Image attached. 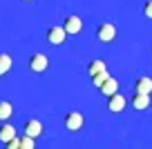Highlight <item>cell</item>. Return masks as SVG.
<instances>
[{
    "mask_svg": "<svg viewBox=\"0 0 152 149\" xmlns=\"http://www.w3.org/2000/svg\"><path fill=\"white\" fill-rule=\"evenodd\" d=\"M125 105H128V98L121 96L119 91H114L112 96H107V109L112 114H121L125 109Z\"/></svg>",
    "mask_w": 152,
    "mask_h": 149,
    "instance_id": "6da1fadb",
    "label": "cell"
},
{
    "mask_svg": "<svg viewBox=\"0 0 152 149\" xmlns=\"http://www.w3.org/2000/svg\"><path fill=\"white\" fill-rule=\"evenodd\" d=\"M96 38H99L101 42H112L114 38H116V27H114L112 22L99 25V29H96Z\"/></svg>",
    "mask_w": 152,
    "mask_h": 149,
    "instance_id": "7a4b0ae2",
    "label": "cell"
},
{
    "mask_svg": "<svg viewBox=\"0 0 152 149\" xmlns=\"http://www.w3.org/2000/svg\"><path fill=\"white\" fill-rule=\"evenodd\" d=\"M47 65H49V60H47L45 54H34V56L29 58V69H31L34 74H43V71L47 69Z\"/></svg>",
    "mask_w": 152,
    "mask_h": 149,
    "instance_id": "3957f363",
    "label": "cell"
},
{
    "mask_svg": "<svg viewBox=\"0 0 152 149\" xmlns=\"http://www.w3.org/2000/svg\"><path fill=\"white\" fill-rule=\"evenodd\" d=\"M63 29H65V33H72V36H76V33L83 31V20L78 18V16H67L65 22H63Z\"/></svg>",
    "mask_w": 152,
    "mask_h": 149,
    "instance_id": "277c9868",
    "label": "cell"
},
{
    "mask_svg": "<svg viewBox=\"0 0 152 149\" xmlns=\"http://www.w3.org/2000/svg\"><path fill=\"white\" fill-rule=\"evenodd\" d=\"M83 127V114L81 111H69L65 116V129L67 131H78Z\"/></svg>",
    "mask_w": 152,
    "mask_h": 149,
    "instance_id": "5b68a950",
    "label": "cell"
},
{
    "mask_svg": "<svg viewBox=\"0 0 152 149\" xmlns=\"http://www.w3.org/2000/svg\"><path fill=\"white\" fill-rule=\"evenodd\" d=\"M65 29L63 27H49L47 29V42L49 45H54V47H58V45H63L65 42Z\"/></svg>",
    "mask_w": 152,
    "mask_h": 149,
    "instance_id": "8992f818",
    "label": "cell"
},
{
    "mask_svg": "<svg viewBox=\"0 0 152 149\" xmlns=\"http://www.w3.org/2000/svg\"><path fill=\"white\" fill-rule=\"evenodd\" d=\"M130 103H132V107L137 109V111H143V109L150 107V93H134L132 98H130Z\"/></svg>",
    "mask_w": 152,
    "mask_h": 149,
    "instance_id": "52a82bcc",
    "label": "cell"
},
{
    "mask_svg": "<svg viewBox=\"0 0 152 149\" xmlns=\"http://www.w3.org/2000/svg\"><path fill=\"white\" fill-rule=\"evenodd\" d=\"M25 134L31 136V138H38L43 134V122L40 120H27L25 122Z\"/></svg>",
    "mask_w": 152,
    "mask_h": 149,
    "instance_id": "ba28073f",
    "label": "cell"
},
{
    "mask_svg": "<svg viewBox=\"0 0 152 149\" xmlns=\"http://www.w3.org/2000/svg\"><path fill=\"white\" fill-rule=\"evenodd\" d=\"M99 89H101V93H103V96H112L114 91H119V80L114 78V76H110V78L105 80Z\"/></svg>",
    "mask_w": 152,
    "mask_h": 149,
    "instance_id": "9c48e42d",
    "label": "cell"
},
{
    "mask_svg": "<svg viewBox=\"0 0 152 149\" xmlns=\"http://www.w3.org/2000/svg\"><path fill=\"white\" fill-rule=\"evenodd\" d=\"M134 89H137L139 93H150L152 91V78H150V76H141V78H137Z\"/></svg>",
    "mask_w": 152,
    "mask_h": 149,
    "instance_id": "30bf717a",
    "label": "cell"
},
{
    "mask_svg": "<svg viewBox=\"0 0 152 149\" xmlns=\"http://www.w3.org/2000/svg\"><path fill=\"white\" fill-rule=\"evenodd\" d=\"M16 136V129H14V125H9V122H2L0 125V142H7L9 138H14Z\"/></svg>",
    "mask_w": 152,
    "mask_h": 149,
    "instance_id": "8fae6325",
    "label": "cell"
},
{
    "mask_svg": "<svg viewBox=\"0 0 152 149\" xmlns=\"http://www.w3.org/2000/svg\"><path fill=\"white\" fill-rule=\"evenodd\" d=\"M11 114H14V107H11V103H7V100H0V122L9 120Z\"/></svg>",
    "mask_w": 152,
    "mask_h": 149,
    "instance_id": "7c38bea8",
    "label": "cell"
},
{
    "mask_svg": "<svg viewBox=\"0 0 152 149\" xmlns=\"http://www.w3.org/2000/svg\"><path fill=\"white\" fill-rule=\"evenodd\" d=\"M11 56L9 54H0V76H5V74H9V69H11Z\"/></svg>",
    "mask_w": 152,
    "mask_h": 149,
    "instance_id": "4fadbf2b",
    "label": "cell"
},
{
    "mask_svg": "<svg viewBox=\"0 0 152 149\" xmlns=\"http://www.w3.org/2000/svg\"><path fill=\"white\" fill-rule=\"evenodd\" d=\"M103 69H107V67H105V60H101V58H96V60H92L90 65H87V74L90 76L99 74V71H103Z\"/></svg>",
    "mask_w": 152,
    "mask_h": 149,
    "instance_id": "5bb4252c",
    "label": "cell"
},
{
    "mask_svg": "<svg viewBox=\"0 0 152 149\" xmlns=\"http://www.w3.org/2000/svg\"><path fill=\"white\" fill-rule=\"evenodd\" d=\"M90 78H92V85H94V87H101V85H103L105 80L110 78V71H107V69H103V71H99V74L90 76Z\"/></svg>",
    "mask_w": 152,
    "mask_h": 149,
    "instance_id": "9a60e30c",
    "label": "cell"
},
{
    "mask_svg": "<svg viewBox=\"0 0 152 149\" xmlns=\"http://www.w3.org/2000/svg\"><path fill=\"white\" fill-rule=\"evenodd\" d=\"M20 138V149H34V145H36V138H31V136H18Z\"/></svg>",
    "mask_w": 152,
    "mask_h": 149,
    "instance_id": "2e32d148",
    "label": "cell"
},
{
    "mask_svg": "<svg viewBox=\"0 0 152 149\" xmlns=\"http://www.w3.org/2000/svg\"><path fill=\"white\" fill-rule=\"evenodd\" d=\"M143 16L152 20V0H145V5H143Z\"/></svg>",
    "mask_w": 152,
    "mask_h": 149,
    "instance_id": "e0dca14e",
    "label": "cell"
},
{
    "mask_svg": "<svg viewBox=\"0 0 152 149\" xmlns=\"http://www.w3.org/2000/svg\"><path fill=\"white\" fill-rule=\"evenodd\" d=\"M5 145H7L9 149H18V147H20V138H18V136H14V138H9Z\"/></svg>",
    "mask_w": 152,
    "mask_h": 149,
    "instance_id": "ac0fdd59",
    "label": "cell"
},
{
    "mask_svg": "<svg viewBox=\"0 0 152 149\" xmlns=\"http://www.w3.org/2000/svg\"><path fill=\"white\" fill-rule=\"evenodd\" d=\"M23 2H29V0H23Z\"/></svg>",
    "mask_w": 152,
    "mask_h": 149,
    "instance_id": "d6986e66",
    "label": "cell"
}]
</instances>
